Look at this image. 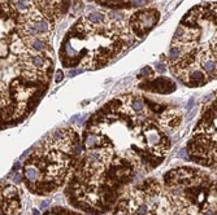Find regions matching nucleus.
<instances>
[{
    "label": "nucleus",
    "mask_w": 217,
    "mask_h": 215,
    "mask_svg": "<svg viewBox=\"0 0 217 215\" xmlns=\"http://www.w3.org/2000/svg\"><path fill=\"white\" fill-rule=\"evenodd\" d=\"M160 18V13L154 8L142 9L133 13L129 18V27L130 31L135 37L143 38L148 31L156 25Z\"/></svg>",
    "instance_id": "nucleus-1"
},
{
    "label": "nucleus",
    "mask_w": 217,
    "mask_h": 215,
    "mask_svg": "<svg viewBox=\"0 0 217 215\" xmlns=\"http://www.w3.org/2000/svg\"><path fill=\"white\" fill-rule=\"evenodd\" d=\"M146 86L150 91L159 92V94H169V92H173L176 89V84L173 83V80L165 77L156 78L152 82H148Z\"/></svg>",
    "instance_id": "nucleus-2"
},
{
    "label": "nucleus",
    "mask_w": 217,
    "mask_h": 215,
    "mask_svg": "<svg viewBox=\"0 0 217 215\" xmlns=\"http://www.w3.org/2000/svg\"><path fill=\"white\" fill-rule=\"evenodd\" d=\"M63 78H64V73H63V70H57V71H56V78H55V82H56V83L61 82V80H63Z\"/></svg>",
    "instance_id": "nucleus-3"
},
{
    "label": "nucleus",
    "mask_w": 217,
    "mask_h": 215,
    "mask_svg": "<svg viewBox=\"0 0 217 215\" xmlns=\"http://www.w3.org/2000/svg\"><path fill=\"white\" fill-rule=\"evenodd\" d=\"M202 215H217V214H216V211L213 210V209H208V210L203 211Z\"/></svg>",
    "instance_id": "nucleus-4"
},
{
    "label": "nucleus",
    "mask_w": 217,
    "mask_h": 215,
    "mask_svg": "<svg viewBox=\"0 0 217 215\" xmlns=\"http://www.w3.org/2000/svg\"><path fill=\"white\" fill-rule=\"evenodd\" d=\"M178 157H179V158H183V159H187V157H186V149H181L179 152H178Z\"/></svg>",
    "instance_id": "nucleus-5"
},
{
    "label": "nucleus",
    "mask_w": 217,
    "mask_h": 215,
    "mask_svg": "<svg viewBox=\"0 0 217 215\" xmlns=\"http://www.w3.org/2000/svg\"><path fill=\"white\" fill-rule=\"evenodd\" d=\"M13 181L15 183H20L21 181V175L20 174H13Z\"/></svg>",
    "instance_id": "nucleus-6"
},
{
    "label": "nucleus",
    "mask_w": 217,
    "mask_h": 215,
    "mask_svg": "<svg viewBox=\"0 0 217 215\" xmlns=\"http://www.w3.org/2000/svg\"><path fill=\"white\" fill-rule=\"evenodd\" d=\"M49 203H51V201H43L40 203V209H46V207H47Z\"/></svg>",
    "instance_id": "nucleus-7"
},
{
    "label": "nucleus",
    "mask_w": 217,
    "mask_h": 215,
    "mask_svg": "<svg viewBox=\"0 0 217 215\" xmlns=\"http://www.w3.org/2000/svg\"><path fill=\"white\" fill-rule=\"evenodd\" d=\"M81 70H73V71H70V75H74V74H78Z\"/></svg>",
    "instance_id": "nucleus-8"
},
{
    "label": "nucleus",
    "mask_w": 217,
    "mask_h": 215,
    "mask_svg": "<svg viewBox=\"0 0 217 215\" xmlns=\"http://www.w3.org/2000/svg\"><path fill=\"white\" fill-rule=\"evenodd\" d=\"M33 215H39V211L38 210H33Z\"/></svg>",
    "instance_id": "nucleus-9"
},
{
    "label": "nucleus",
    "mask_w": 217,
    "mask_h": 215,
    "mask_svg": "<svg viewBox=\"0 0 217 215\" xmlns=\"http://www.w3.org/2000/svg\"><path fill=\"white\" fill-rule=\"evenodd\" d=\"M215 196H216V200H217V188L215 189Z\"/></svg>",
    "instance_id": "nucleus-10"
}]
</instances>
